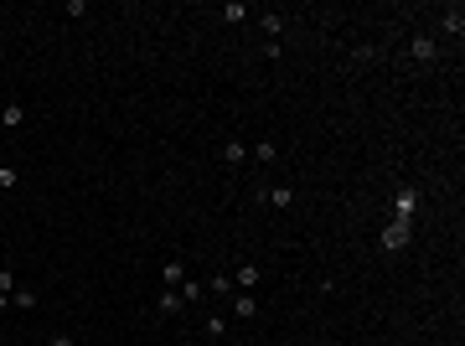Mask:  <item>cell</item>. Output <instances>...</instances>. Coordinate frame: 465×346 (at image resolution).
Masks as SVG:
<instances>
[{"label":"cell","instance_id":"cell-1","mask_svg":"<svg viewBox=\"0 0 465 346\" xmlns=\"http://www.w3.org/2000/svg\"><path fill=\"white\" fill-rule=\"evenodd\" d=\"M409 238H414V223H409V218H393V223L383 228V238H378V243H383V253H398V248L409 243Z\"/></svg>","mask_w":465,"mask_h":346},{"label":"cell","instance_id":"cell-2","mask_svg":"<svg viewBox=\"0 0 465 346\" xmlns=\"http://www.w3.org/2000/svg\"><path fill=\"white\" fill-rule=\"evenodd\" d=\"M259 310H264V305H259L254 290H238V295L228 300V315H233V320H259Z\"/></svg>","mask_w":465,"mask_h":346},{"label":"cell","instance_id":"cell-3","mask_svg":"<svg viewBox=\"0 0 465 346\" xmlns=\"http://www.w3.org/2000/svg\"><path fill=\"white\" fill-rule=\"evenodd\" d=\"M409 57L419 62V68H429V62H439V41H434L429 31H419V36L409 41Z\"/></svg>","mask_w":465,"mask_h":346},{"label":"cell","instance_id":"cell-4","mask_svg":"<svg viewBox=\"0 0 465 346\" xmlns=\"http://www.w3.org/2000/svg\"><path fill=\"white\" fill-rule=\"evenodd\" d=\"M21 124H26V103H16V98H6V103H0V129H6V135H16Z\"/></svg>","mask_w":465,"mask_h":346},{"label":"cell","instance_id":"cell-5","mask_svg":"<svg viewBox=\"0 0 465 346\" xmlns=\"http://www.w3.org/2000/svg\"><path fill=\"white\" fill-rule=\"evenodd\" d=\"M259 197H264V207L284 212V207H295V186H259Z\"/></svg>","mask_w":465,"mask_h":346},{"label":"cell","instance_id":"cell-6","mask_svg":"<svg viewBox=\"0 0 465 346\" xmlns=\"http://www.w3.org/2000/svg\"><path fill=\"white\" fill-rule=\"evenodd\" d=\"M217 156H223L228 171H238V166H249V145H243V140H223V150H217Z\"/></svg>","mask_w":465,"mask_h":346},{"label":"cell","instance_id":"cell-7","mask_svg":"<svg viewBox=\"0 0 465 346\" xmlns=\"http://www.w3.org/2000/svg\"><path fill=\"white\" fill-rule=\"evenodd\" d=\"M207 290H212V300H223V305L238 295V285H233V274H228V269H223V274H212V279H207Z\"/></svg>","mask_w":465,"mask_h":346},{"label":"cell","instance_id":"cell-8","mask_svg":"<svg viewBox=\"0 0 465 346\" xmlns=\"http://www.w3.org/2000/svg\"><path fill=\"white\" fill-rule=\"evenodd\" d=\"M176 295H181V305H196V300L207 295V285H202V279H191V274H186L181 285H176Z\"/></svg>","mask_w":465,"mask_h":346},{"label":"cell","instance_id":"cell-9","mask_svg":"<svg viewBox=\"0 0 465 346\" xmlns=\"http://www.w3.org/2000/svg\"><path fill=\"white\" fill-rule=\"evenodd\" d=\"M259 279H264V269H259V264H238V269H233V285H238V290H254Z\"/></svg>","mask_w":465,"mask_h":346},{"label":"cell","instance_id":"cell-10","mask_svg":"<svg viewBox=\"0 0 465 346\" xmlns=\"http://www.w3.org/2000/svg\"><path fill=\"white\" fill-rule=\"evenodd\" d=\"M439 31H445V36H460V31H465V11H460V6H450L445 16H439Z\"/></svg>","mask_w":465,"mask_h":346},{"label":"cell","instance_id":"cell-11","mask_svg":"<svg viewBox=\"0 0 465 346\" xmlns=\"http://www.w3.org/2000/svg\"><path fill=\"white\" fill-rule=\"evenodd\" d=\"M414 212H419V191H398V202H393V218H409V223H414Z\"/></svg>","mask_w":465,"mask_h":346},{"label":"cell","instance_id":"cell-12","mask_svg":"<svg viewBox=\"0 0 465 346\" xmlns=\"http://www.w3.org/2000/svg\"><path fill=\"white\" fill-rule=\"evenodd\" d=\"M228 336V310H207V341H223Z\"/></svg>","mask_w":465,"mask_h":346},{"label":"cell","instance_id":"cell-13","mask_svg":"<svg viewBox=\"0 0 465 346\" xmlns=\"http://www.w3.org/2000/svg\"><path fill=\"white\" fill-rule=\"evenodd\" d=\"M161 279H166V290H176V285L186 279V264H181V258H171V264H161Z\"/></svg>","mask_w":465,"mask_h":346},{"label":"cell","instance_id":"cell-14","mask_svg":"<svg viewBox=\"0 0 465 346\" xmlns=\"http://www.w3.org/2000/svg\"><path fill=\"white\" fill-rule=\"evenodd\" d=\"M254 161H259V166H274V161H279V145H274V140H254Z\"/></svg>","mask_w":465,"mask_h":346},{"label":"cell","instance_id":"cell-15","mask_svg":"<svg viewBox=\"0 0 465 346\" xmlns=\"http://www.w3.org/2000/svg\"><path fill=\"white\" fill-rule=\"evenodd\" d=\"M31 305H36V290L31 285H16L11 290V310H31Z\"/></svg>","mask_w":465,"mask_h":346},{"label":"cell","instance_id":"cell-16","mask_svg":"<svg viewBox=\"0 0 465 346\" xmlns=\"http://www.w3.org/2000/svg\"><path fill=\"white\" fill-rule=\"evenodd\" d=\"M155 310H161V315H176V310H186V305H181V295H176V290H161V300H155Z\"/></svg>","mask_w":465,"mask_h":346},{"label":"cell","instance_id":"cell-17","mask_svg":"<svg viewBox=\"0 0 465 346\" xmlns=\"http://www.w3.org/2000/svg\"><path fill=\"white\" fill-rule=\"evenodd\" d=\"M259 26H264V36H269V41H279V31H284V16L264 11V16H259Z\"/></svg>","mask_w":465,"mask_h":346},{"label":"cell","instance_id":"cell-18","mask_svg":"<svg viewBox=\"0 0 465 346\" xmlns=\"http://www.w3.org/2000/svg\"><path fill=\"white\" fill-rule=\"evenodd\" d=\"M217 16H223V21H228V26H238V21H249V6H238V0H228V6H223V11H217Z\"/></svg>","mask_w":465,"mask_h":346},{"label":"cell","instance_id":"cell-19","mask_svg":"<svg viewBox=\"0 0 465 346\" xmlns=\"http://www.w3.org/2000/svg\"><path fill=\"white\" fill-rule=\"evenodd\" d=\"M21 186V176H16V166H6V161H0V191H16Z\"/></svg>","mask_w":465,"mask_h":346},{"label":"cell","instance_id":"cell-20","mask_svg":"<svg viewBox=\"0 0 465 346\" xmlns=\"http://www.w3.org/2000/svg\"><path fill=\"white\" fill-rule=\"evenodd\" d=\"M16 285H21V279H16V269H11V264H6V269H0V290H6V295H11V290H16Z\"/></svg>","mask_w":465,"mask_h":346},{"label":"cell","instance_id":"cell-21","mask_svg":"<svg viewBox=\"0 0 465 346\" xmlns=\"http://www.w3.org/2000/svg\"><path fill=\"white\" fill-rule=\"evenodd\" d=\"M47 346H78V341H73V336H68V331H57V336H52V341H47Z\"/></svg>","mask_w":465,"mask_h":346},{"label":"cell","instance_id":"cell-22","mask_svg":"<svg viewBox=\"0 0 465 346\" xmlns=\"http://www.w3.org/2000/svg\"><path fill=\"white\" fill-rule=\"evenodd\" d=\"M0 310H11V295H6V290H0Z\"/></svg>","mask_w":465,"mask_h":346}]
</instances>
